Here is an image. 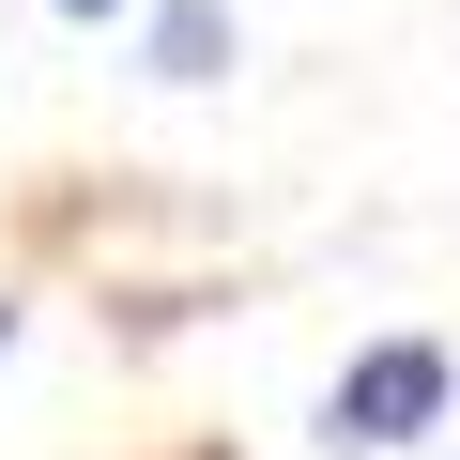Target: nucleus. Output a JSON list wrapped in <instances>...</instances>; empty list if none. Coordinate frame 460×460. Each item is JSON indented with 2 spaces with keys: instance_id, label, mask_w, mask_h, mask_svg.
<instances>
[{
  "instance_id": "obj_1",
  "label": "nucleus",
  "mask_w": 460,
  "mask_h": 460,
  "mask_svg": "<svg viewBox=\"0 0 460 460\" xmlns=\"http://www.w3.org/2000/svg\"><path fill=\"white\" fill-rule=\"evenodd\" d=\"M429 414H445V353H429V338H384V353L338 384V445H414Z\"/></svg>"
},
{
  "instance_id": "obj_2",
  "label": "nucleus",
  "mask_w": 460,
  "mask_h": 460,
  "mask_svg": "<svg viewBox=\"0 0 460 460\" xmlns=\"http://www.w3.org/2000/svg\"><path fill=\"white\" fill-rule=\"evenodd\" d=\"M215 0H169V16H154V77H215Z\"/></svg>"
},
{
  "instance_id": "obj_3",
  "label": "nucleus",
  "mask_w": 460,
  "mask_h": 460,
  "mask_svg": "<svg viewBox=\"0 0 460 460\" xmlns=\"http://www.w3.org/2000/svg\"><path fill=\"white\" fill-rule=\"evenodd\" d=\"M62 16H108V0H62Z\"/></svg>"
}]
</instances>
